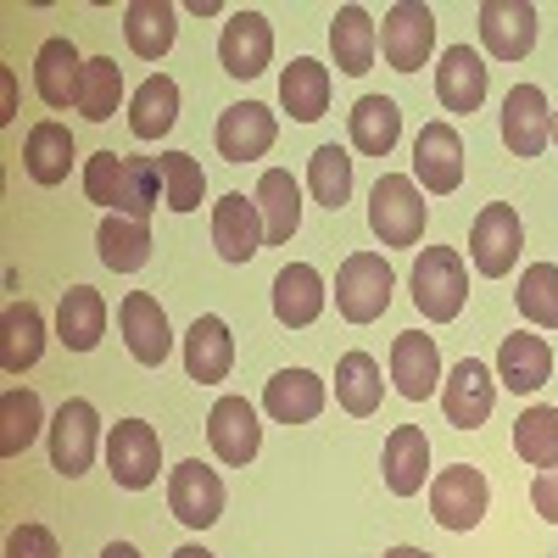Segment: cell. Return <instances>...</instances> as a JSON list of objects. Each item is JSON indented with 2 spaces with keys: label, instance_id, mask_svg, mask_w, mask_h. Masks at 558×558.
Here are the masks:
<instances>
[{
  "label": "cell",
  "instance_id": "1",
  "mask_svg": "<svg viewBox=\"0 0 558 558\" xmlns=\"http://www.w3.org/2000/svg\"><path fill=\"white\" fill-rule=\"evenodd\" d=\"M430 202L408 173H380L375 191H368V229H375L380 246H418L425 235Z\"/></svg>",
  "mask_w": 558,
  "mask_h": 558
},
{
  "label": "cell",
  "instance_id": "2",
  "mask_svg": "<svg viewBox=\"0 0 558 558\" xmlns=\"http://www.w3.org/2000/svg\"><path fill=\"white\" fill-rule=\"evenodd\" d=\"M391 291H397L391 263L380 252H352L336 274V313L347 324H375L391 307Z\"/></svg>",
  "mask_w": 558,
  "mask_h": 558
},
{
  "label": "cell",
  "instance_id": "3",
  "mask_svg": "<svg viewBox=\"0 0 558 558\" xmlns=\"http://www.w3.org/2000/svg\"><path fill=\"white\" fill-rule=\"evenodd\" d=\"M470 296V274L452 246H425V257L413 263V307L430 324H452Z\"/></svg>",
  "mask_w": 558,
  "mask_h": 558
},
{
  "label": "cell",
  "instance_id": "4",
  "mask_svg": "<svg viewBox=\"0 0 558 558\" xmlns=\"http://www.w3.org/2000/svg\"><path fill=\"white\" fill-rule=\"evenodd\" d=\"M96 447H101V413H96V402L68 397V402L57 408V418H51V470H57L62 481L89 475Z\"/></svg>",
  "mask_w": 558,
  "mask_h": 558
},
{
  "label": "cell",
  "instance_id": "5",
  "mask_svg": "<svg viewBox=\"0 0 558 558\" xmlns=\"http://www.w3.org/2000/svg\"><path fill=\"white\" fill-rule=\"evenodd\" d=\"M436 51V12L425 0H397L380 23V57L397 68V73H418Z\"/></svg>",
  "mask_w": 558,
  "mask_h": 558
},
{
  "label": "cell",
  "instance_id": "6",
  "mask_svg": "<svg viewBox=\"0 0 558 558\" xmlns=\"http://www.w3.org/2000/svg\"><path fill=\"white\" fill-rule=\"evenodd\" d=\"M107 470L123 492H146L157 486V470H162V441L157 430L146 425V418H123V425H112L107 436Z\"/></svg>",
  "mask_w": 558,
  "mask_h": 558
},
{
  "label": "cell",
  "instance_id": "7",
  "mask_svg": "<svg viewBox=\"0 0 558 558\" xmlns=\"http://www.w3.org/2000/svg\"><path fill=\"white\" fill-rule=\"evenodd\" d=\"M520 252H525V223H520V213L508 207V202H486L481 218H475V229H470V257H475V268H481L486 279H502L508 268L520 263Z\"/></svg>",
  "mask_w": 558,
  "mask_h": 558
},
{
  "label": "cell",
  "instance_id": "8",
  "mask_svg": "<svg viewBox=\"0 0 558 558\" xmlns=\"http://www.w3.org/2000/svg\"><path fill=\"white\" fill-rule=\"evenodd\" d=\"M486 502H492V486L470 463H452V470H441L430 481V514L447 531H475L486 520Z\"/></svg>",
  "mask_w": 558,
  "mask_h": 558
},
{
  "label": "cell",
  "instance_id": "9",
  "mask_svg": "<svg viewBox=\"0 0 558 558\" xmlns=\"http://www.w3.org/2000/svg\"><path fill=\"white\" fill-rule=\"evenodd\" d=\"M492 402H497V375L481 363V357H463L452 363V375L441 380V408H447V425L452 430H475L492 418Z\"/></svg>",
  "mask_w": 558,
  "mask_h": 558
},
{
  "label": "cell",
  "instance_id": "10",
  "mask_svg": "<svg viewBox=\"0 0 558 558\" xmlns=\"http://www.w3.org/2000/svg\"><path fill=\"white\" fill-rule=\"evenodd\" d=\"M168 508H173L179 525L207 531L223 514V481H218V470H207L202 458H184L179 470L168 475Z\"/></svg>",
  "mask_w": 558,
  "mask_h": 558
},
{
  "label": "cell",
  "instance_id": "11",
  "mask_svg": "<svg viewBox=\"0 0 558 558\" xmlns=\"http://www.w3.org/2000/svg\"><path fill=\"white\" fill-rule=\"evenodd\" d=\"M547 140H553V107L542 84H514L502 96V146L514 157H542Z\"/></svg>",
  "mask_w": 558,
  "mask_h": 558
},
{
  "label": "cell",
  "instance_id": "12",
  "mask_svg": "<svg viewBox=\"0 0 558 558\" xmlns=\"http://www.w3.org/2000/svg\"><path fill=\"white\" fill-rule=\"evenodd\" d=\"M413 179L430 196H452L463 184V140L452 123H425L413 140Z\"/></svg>",
  "mask_w": 558,
  "mask_h": 558
},
{
  "label": "cell",
  "instance_id": "13",
  "mask_svg": "<svg viewBox=\"0 0 558 558\" xmlns=\"http://www.w3.org/2000/svg\"><path fill=\"white\" fill-rule=\"evenodd\" d=\"M118 324H123L129 357H134V363H146V368H162V357L173 352V330H168L162 302L146 296V291H129L123 307H118Z\"/></svg>",
  "mask_w": 558,
  "mask_h": 558
},
{
  "label": "cell",
  "instance_id": "14",
  "mask_svg": "<svg viewBox=\"0 0 558 558\" xmlns=\"http://www.w3.org/2000/svg\"><path fill=\"white\" fill-rule=\"evenodd\" d=\"M274 134H279V123L263 101H235L218 118V157L223 162H257L274 151Z\"/></svg>",
  "mask_w": 558,
  "mask_h": 558
},
{
  "label": "cell",
  "instance_id": "15",
  "mask_svg": "<svg viewBox=\"0 0 558 558\" xmlns=\"http://www.w3.org/2000/svg\"><path fill=\"white\" fill-rule=\"evenodd\" d=\"M481 45L497 62H520L536 45V7L531 0H486L481 7Z\"/></svg>",
  "mask_w": 558,
  "mask_h": 558
},
{
  "label": "cell",
  "instance_id": "16",
  "mask_svg": "<svg viewBox=\"0 0 558 558\" xmlns=\"http://www.w3.org/2000/svg\"><path fill=\"white\" fill-rule=\"evenodd\" d=\"M213 246H218L223 263H252V257L268 246V229H263L257 202H246V196H218V202H213Z\"/></svg>",
  "mask_w": 558,
  "mask_h": 558
},
{
  "label": "cell",
  "instance_id": "17",
  "mask_svg": "<svg viewBox=\"0 0 558 558\" xmlns=\"http://www.w3.org/2000/svg\"><path fill=\"white\" fill-rule=\"evenodd\" d=\"M486 78H492V68L481 62V51H470V45H447L441 62H436V96H441L447 112L470 118L486 101Z\"/></svg>",
  "mask_w": 558,
  "mask_h": 558
},
{
  "label": "cell",
  "instance_id": "18",
  "mask_svg": "<svg viewBox=\"0 0 558 558\" xmlns=\"http://www.w3.org/2000/svg\"><path fill=\"white\" fill-rule=\"evenodd\" d=\"M274 57V28L263 12H235L218 34V62L229 78H257Z\"/></svg>",
  "mask_w": 558,
  "mask_h": 558
},
{
  "label": "cell",
  "instance_id": "19",
  "mask_svg": "<svg viewBox=\"0 0 558 558\" xmlns=\"http://www.w3.org/2000/svg\"><path fill=\"white\" fill-rule=\"evenodd\" d=\"M229 368H235V336H229V324L218 313H202L184 330V375L196 386H218L229 380Z\"/></svg>",
  "mask_w": 558,
  "mask_h": 558
},
{
  "label": "cell",
  "instance_id": "20",
  "mask_svg": "<svg viewBox=\"0 0 558 558\" xmlns=\"http://www.w3.org/2000/svg\"><path fill=\"white\" fill-rule=\"evenodd\" d=\"M207 441L223 463H252L263 447V425H257V408L246 397H218L207 413Z\"/></svg>",
  "mask_w": 558,
  "mask_h": 558
},
{
  "label": "cell",
  "instance_id": "21",
  "mask_svg": "<svg viewBox=\"0 0 558 558\" xmlns=\"http://www.w3.org/2000/svg\"><path fill=\"white\" fill-rule=\"evenodd\" d=\"M391 386L408 397V402H425L436 386H441V352L430 336L418 330H402L391 341Z\"/></svg>",
  "mask_w": 558,
  "mask_h": 558
},
{
  "label": "cell",
  "instance_id": "22",
  "mask_svg": "<svg viewBox=\"0 0 558 558\" xmlns=\"http://www.w3.org/2000/svg\"><path fill=\"white\" fill-rule=\"evenodd\" d=\"M497 380L508 391H520V397L542 391L553 380V347L542 336H531V330L502 336V347H497Z\"/></svg>",
  "mask_w": 558,
  "mask_h": 558
},
{
  "label": "cell",
  "instance_id": "23",
  "mask_svg": "<svg viewBox=\"0 0 558 558\" xmlns=\"http://www.w3.org/2000/svg\"><path fill=\"white\" fill-rule=\"evenodd\" d=\"M324 313V279L313 263H286L274 274V318L286 330H307V324Z\"/></svg>",
  "mask_w": 558,
  "mask_h": 558
},
{
  "label": "cell",
  "instance_id": "24",
  "mask_svg": "<svg viewBox=\"0 0 558 558\" xmlns=\"http://www.w3.org/2000/svg\"><path fill=\"white\" fill-rule=\"evenodd\" d=\"M107 336V296L96 286H73L62 291V307H57V341L68 352H96Z\"/></svg>",
  "mask_w": 558,
  "mask_h": 558
},
{
  "label": "cell",
  "instance_id": "25",
  "mask_svg": "<svg viewBox=\"0 0 558 558\" xmlns=\"http://www.w3.org/2000/svg\"><path fill=\"white\" fill-rule=\"evenodd\" d=\"M39 352H45V313L34 302H7V313H0V368L28 375Z\"/></svg>",
  "mask_w": 558,
  "mask_h": 558
},
{
  "label": "cell",
  "instance_id": "26",
  "mask_svg": "<svg viewBox=\"0 0 558 558\" xmlns=\"http://www.w3.org/2000/svg\"><path fill=\"white\" fill-rule=\"evenodd\" d=\"M263 408H268V418H279V425H307V418L324 413V380L313 375V368H279V375L268 380V391H263Z\"/></svg>",
  "mask_w": 558,
  "mask_h": 558
},
{
  "label": "cell",
  "instance_id": "27",
  "mask_svg": "<svg viewBox=\"0 0 558 558\" xmlns=\"http://www.w3.org/2000/svg\"><path fill=\"white\" fill-rule=\"evenodd\" d=\"M78 78H84V57L73 51V39H45L34 57V89L45 107H78Z\"/></svg>",
  "mask_w": 558,
  "mask_h": 558
},
{
  "label": "cell",
  "instance_id": "28",
  "mask_svg": "<svg viewBox=\"0 0 558 558\" xmlns=\"http://www.w3.org/2000/svg\"><path fill=\"white\" fill-rule=\"evenodd\" d=\"M386 486L391 497H413V492H425V475H430V441L418 425H397L386 436Z\"/></svg>",
  "mask_w": 558,
  "mask_h": 558
},
{
  "label": "cell",
  "instance_id": "29",
  "mask_svg": "<svg viewBox=\"0 0 558 558\" xmlns=\"http://www.w3.org/2000/svg\"><path fill=\"white\" fill-rule=\"evenodd\" d=\"M279 107H286L296 123H318L330 112V68L313 62V57H296L286 73H279Z\"/></svg>",
  "mask_w": 558,
  "mask_h": 558
},
{
  "label": "cell",
  "instance_id": "30",
  "mask_svg": "<svg viewBox=\"0 0 558 558\" xmlns=\"http://www.w3.org/2000/svg\"><path fill=\"white\" fill-rule=\"evenodd\" d=\"M23 168H28L34 184H45V191L62 184L73 173V134H68V123H57V118L34 123L28 140H23Z\"/></svg>",
  "mask_w": 558,
  "mask_h": 558
},
{
  "label": "cell",
  "instance_id": "31",
  "mask_svg": "<svg viewBox=\"0 0 558 558\" xmlns=\"http://www.w3.org/2000/svg\"><path fill=\"white\" fill-rule=\"evenodd\" d=\"M330 51H336V68H341V73L363 78L368 68H375V57H380V28H375V17H368L363 7H341L336 23H330Z\"/></svg>",
  "mask_w": 558,
  "mask_h": 558
},
{
  "label": "cell",
  "instance_id": "32",
  "mask_svg": "<svg viewBox=\"0 0 558 558\" xmlns=\"http://www.w3.org/2000/svg\"><path fill=\"white\" fill-rule=\"evenodd\" d=\"M123 34H129V51L134 57H168L173 51V34H179V7H168V0H134V7L123 12Z\"/></svg>",
  "mask_w": 558,
  "mask_h": 558
},
{
  "label": "cell",
  "instance_id": "33",
  "mask_svg": "<svg viewBox=\"0 0 558 558\" xmlns=\"http://www.w3.org/2000/svg\"><path fill=\"white\" fill-rule=\"evenodd\" d=\"M347 129H352V146L363 157H391L397 140H402V112H397L391 96H363L347 112Z\"/></svg>",
  "mask_w": 558,
  "mask_h": 558
},
{
  "label": "cell",
  "instance_id": "34",
  "mask_svg": "<svg viewBox=\"0 0 558 558\" xmlns=\"http://www.w3.org/2000/svg\"><path fill=\"white\" fill-rule=\"evenodd\" d=\"M257 213H263V229H268V246H286L302 223V191L286 168H268L257 179Z\"/></svg>",
  "mask_w": 558,
  "mask_h": 558
},
{
  "label": "cell",
  "instance_id": "35",
  "mask_svg": "<svg viewBox=\"0 0 558 558\" xmlns=\"http://www.w3.org/2000/svg\"><path fill=\"white\" fill-rule=\"evenodd\" d=\"M96 252L112 274H140L151 257V229L140 218H123V213H107V223L96 229Z\"/></svg>",
  "mask_w": 558,
  "mask_h": 558
},
{
  "label": "cell",
  "instance_id": "36",
  "mask_svg": "<svg viewBox=\"0 0 558 558\" xmlns=\"http://www.w3.org/2000/svg\"><path fill=\"white\" fill-rule=\"evenodd\" d=\"M173 118H179V84L168 73H151L129 101V129H134V140H162L173 129Z\"/></svg>",
  "mask_w": 558,
  "mask_h": 558
},
{
  "label": "cell",
  "instance_id": "37",
  "mask_svg": "<svg viewBox=\"0 0 558 558\" xmlns=\"http://www.w3.org/2000/svg\"><path fill=\"white\" fill-rule=\"evenodd\" d=\"M380 397H386V380H380V363L368 352H347L336 363V402L352 413V418H368L380 413Z\"/></svg>",
  "mask_w": 558,
  "mask_h": 558
},
{
  "label": "cell",
  "instance_id": "38",
  "mask_svg": "<svg viewBox=\"0 0 558 558\" xmlns=\"http://www.w3.org/2000/svg\"><path fill=\"white\" fill-rule=\"evenodd\" d=\"M39 430H45V402L28 386H12L0 397V458H23Z\"/></svg>",
  "mask_w": 558,
  "mask_h": 558
},
{
  "label": "cell",
  "instance_id": "39",
  "mask_svg": "<svg viewBox=\"0 0 558 558\" xmlns=\"http://www.w3.org/2000/svg\"><path fill=\"white\" fill-rule=\"evenodd\" d=\"M514 452L520 463H531V470H553L558 463V408H525L514 418Z\"/></svg>",
  "mask_w": 558,
  "mask_h": 558
},
{
  "label": "cell",
  "instance_id": "40",
  "mask_svg": "<svg viewBox=\"0 0 558 558\" xmlns=\"http://www.w3.org/2000/svg\"><path fill=\"white\" fill-rule=\"evenodd\" d=\"M118 107H123V73H118V62L112 57H89L84 78H78V112L89 123H107Z\"/></svg>",
  "mask_w": 558,
  "mask_h": 558
},
{
  "label": "cell",
  "instance_id": "41",
  "mask_svg": "<svg viewBox=\"0 0 558 558\" xmlns=\"http://www.w3.org/2000/svg\"><path fill=\"white\" fill-rule=\"evenodd\" d=\"M307 184H313V202H318V207L341 213L347 196H352V157H347L341 146H318V151L307 157Z\"/></svg>",
  "mask_w": 558,
  "mask_h": 558
},
{
  "label": "cell",
  "instance_id": "42",
  "mask_svg": "<svg viewBox=\"0 0 558 558\" xmlns=\"http://www.w3.org/2000/svg\"><path fill=\"white\" fill-rule=\"evenodd\" d=\"M525 324L536 330H558V263H531L520 274V291H514Z\"/></svg>",
  "mask_w": 558,
  "mask_h": 558
},
{
  "label": "cell",
  "instance_id": "43",
  "mask_svg": "<svg viewBox=\"0 0 558 558\" xmlns=\"http://www.w3.org/2000/svg\"><path fill=\"white\" fill-rule=\"evenodd\" d=\"M157 173H162V202H168L173 213H196V207H202V196H207V173H202L196 157L168 151V157H157Z\"/></svg>",
  "mask_w": 558,
  "mask_h": 558
},
{
  "label": "cell",
  "instance_id": "44",
  "mask_svg": "<svg viewBox=\"0 0 558 558\" xmlns=\"http://www.w3.org/2000/svg\"><path fill=\"white\" fill-rule=\"evenodd\" d=\"M84 196L107 207V213H123L129 207V157L118 151H96L84 162Z\"/></svg>",
  "mask_w": 558,
  "mask_h": 558
},
{
  "label": "cell",
  "instance_id": "45",
  "mask_svg": "<svg viewBox=\"0 0 558 558\" xmlns=\"http://www.w3.org/2000/svg\"><path fill=\"white\" fill-rule=\"evenodd\" d=\"M157 191H162L157 157H129V207H123V218L146 223V218L157 213Z\"/></svg>",
  "mask_w": 558,
  "mask_h": 558
},
{
  "label": "cell",
  "instance_id": "46",
  "mask_svg": "<svg viewBox=\"0 0 558 558\" xmlns=\"http://www.w3.org/2000/svg\"><path fill=\"white\" fill-rule=\"evenodd\" d=\"M7 558H62V547H57V536L45 525H17L7 536Z\"/></svg>",
  "mask_w": 558,
  "mask_h": 558
},
{
  "label": "cell",
  "instance_id": "47",
  "mask_svg": "<svg viewBox=\"0 0 558 558\" xmlns=\"http://www.w3.org/2000/svg\"><path fill=\"white\" fill-rule=\"evenodd\" d=\"M531 502H536V514H542L547 525H558V463L531 481Z\"/></svg>",
  "mask_w": 558,
  "mask_h": 558
},
{
  "label": "cell",
  "instance_id": "48",
  "mask_svg": "<svg viewBox=\"0 0 558 558\" xmlns=\"http://www.w3.org/2000/svg\"><path fill=\"white\" fill-rule=\"evenodd\" d=\"M17 112V84H12V68H0V123H12Z\"/></svg>",
  "mask_w": 558,
  "mask_h": 558
},
{
  "label": "cell",
  "instance_id": "49",
  "mask_svg": "<svg viewBox=\"0 0 558 558\" xmlns=\"http://www.w3.org/2000/svg\"><path fill=\"white\" fill-rule=\"evenodd\" d=\"M101 558H140V547H134V542H107Z\"/></svg>",
  "mask_w": 558,
  "mask_h": 558
},
{
  "label": "cell",
  "instance_id": "50",
  "mask_svg": "<svg viewBox=\"0 0 558 558\" xmlns=\"http://www.w3.org/2000/svg\"><path fill=\"white\" fill-rule=\"evenodd\" d=\"M380 558H436V553H425V547H391V553H380Z\"/></svg>",
  "mask_w": 558,
  "mask_h": 558
},
{
  "label": "cell",
  "instance_id": "51",
  "mask_svg": "<svg viewBox=\"0 0 558 558\" xmlns=\"http://www.w3.org/2000/svg\"><path fill=\"white\" fill-rule=\"evenodd\" d=\"M173 558H213V553H207V547H196V542H191V547H179V553H173Z\"/></svg>",
  "mask_w": 558,
  "mask_h": 558
},
{
  "label": "cell",
  "instance_id": "52",
  "mask_svg": "<svg viewBox=\"0 0 558 558\" xmlns=\"http://www.w3.org/2000/svg\"><path fill=\"white\" fill-rule=\"evenodd\" d=\"M553 140H558V118H553Z\"/></svg>",
  "mask_w": 558,
  "mask_h": 558
}]
</instances>
